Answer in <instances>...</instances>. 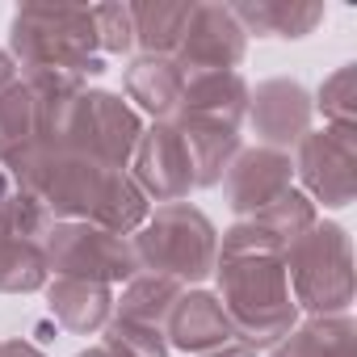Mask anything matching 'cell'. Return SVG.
<instances>
[{
    "instance_id": "5b68a950",
    "label": "cell",
    "mask_w": 357,
    "mask_h": 357,
    "mask_svg": "<svg viewBox=\"0 0 357 357\" xmlns=\"http://www.w3.org/2000/svg\"><path fill=\"white\" fill-rule=\"evenodd\" d=\"M47 273L68 278V282H130L139 273L135 248L126 236H114L97 223H55V231L43 244Z\"/></svg>"
},
{
    "instance_id": "ac0fdd59",
    "label": "cell",
    "mask_w": 357,
    "mask_h": 357,
    "mask_svg": "<svg viewBox=\"0 0 357 357\" xmlns=\"http://www.w3.org/2000/svg\"><path fill=\"white\" fill-rule=\"evenodd\" d=\"M269 357H353V319L311 315L303 328H290Z\"/></svg>"
},
{
    "instance_id": "ffe728a7",
    "label": "cell",
    "mask_w": 357,
    "mask_h": 357,
    "mask_svg": "<svg viewBox=\"0 0 357 357\" xmlns=\"http://www.w3.org/2000/svg\"><path fill=\"white\" fill-rule=\"evenodd\" d=\"M135 26V47L155 59H172L181 47V34L190 26L194 5H126Z\"/></svg>"
},
{
    "instance_id": "9c48e42d",
    "label": "cell",
    "mask_w": 357,
    "mask_h": 357,
    "mask_svg": "<svg viewBox=\"0 0 357 357\" xmlns=\"http://www.w3.org/2000/svg\"><path fill=\"white\" fill-rule=\"evenodd\" d=\"M244 51H248V34L240 30L227 5H194L172 59L185 72H236L244 63Z\"/></svg>"
},
{
    "instance_id": "30bf717a",
    "label": "cell",
    "mask_w": 357,
    "mask_h": 357,
    "mask_svg": "<svg viewBox=\"0 0 357 357\" xmlns=\"http://www.w3.org/2000/svg\"><path fill=\"white\" fill-rule=\"evenodd\" d=\"M290 176H294V160L290 151H273V147H248L231 160L227 176H223V194L227 206L240 219L261 215L265 206H273L282 194H290Z\"/></svg>"
},
{
    "instance_id": "52a82bcc",
    "label": "cell",
    "mask_w": 357,
    "mask_h": 357,
    "mask_svg": "<svg viewBox=\"0 0 357 357\" xmlns=\"http://www.w3.org/2000/svg\"><path fill=\"white\" fill-rule=\"evenodd\" d=\"M303 185L324 202V206H349L353 202V185H357V135L353 126H324V130H307L298 143V160H294Z\"/></svg>"
},
{
    "instance_id": "f546056e",
    "label": "cell",
    "mask_w": 357,
    "mask_h": 357,
    "mask_svg": "<svg viewBox=\"0 0 357 357\" xmlns=\"http://www.w3.org/2000/svg\"><path fill=\"white\" fill-rule=\"evenodd\" d=\"M76 357H118L114 349H105V344H97V349H89V353H76Z\"/></svg>"
},
{
    "instance_id": "277c9868",
    "label": "cell",
    "mask_w": 357,
    "mask_h": 357,
    "mask_svg": "<svg viewBox=\"0 0 357 357\" xmlns=\"http://www.w3.org/2000/svg\"><path fill=\"white\" fill-rule=\"evenodd\" d=\"M282 265H286L294 307H307L311 315H349L353 244L340 223H315L311 231H303L286 248Z\"/></svg>"
},
{
    "instance_id": "cb8c5ba5",
    "label": "cell",
    "mask_w": 357,
    "mask_h": 357,
    "mask_svg": "<svg viewBox=\"0 0 357 357\" xmlns=\"http://www.w3.org/2000/svg\"><path fill=\"white\" fill-rule=\"evenodd\" d=\"M93 22H97L101 55H126L135 47V26L126 5H93Z\"/></svg>"
},
{
    "instance_id": "603a6c76",
    "label": "cell",
    "mask_w": 357,
    "mask_h": 357,
    "mask_svg": "<svg viewBox=\"0 0 357 357\" xmlns=\"http://www.w3.org/2000/svg\"><path fill=\"white\" fill-rule=\"evenodd\" d=\"M105 349H114L118 357H168V336L160 328L114 315L105 324Z\"/></svg>"
},
{
    "instance_id": "f1b7e54d",
    "label": "cell",
    "mask_w": 357,
    "mask_h": 357,
    "mask_svg": "<svg viewBox=\"0 0 357 357\" xmlns=\"http://www.w3.org/2000/svg\"><path fill=\"white\" fill-rule=\"evenodd\" d=\"M206 357H257V349H248V344H227V349L206 353Z\"/></svg>"
},
{
    "instance_id": "e0dca14e",
    "label": "cell",
    "mask_w": 357,
    "mask_h": 357,
    "mask_svg": "<svg viewBox=\"0 0 357 357\" xmlns=\"http://www.w3.org/2000/svg\"><path fill=\"white\" fill-rule=\"evenodd\" d=\"M185 286L172 282V278H160V273H135L126 282V290L114 298V311L118 319H135V324H147V328H168V315L176 311Z\"/></svg>"
},
{
    "instance_id": "484cf974",
    "label": "cell",
    "mask_w": 357,
    "mask_h": 357,
    "mask_svg": "<svg viewBox=\"0 0 357 357\" xmlns=\"http://www.w3.org/2000/svg\"><path fill=\"white\" fill-rule=\"evenodd\" d=\"M0 357H47L38 344H30V340H5L0 344Z\"/></svg>"
},
{
    "instance_id": "d6986e66",
    "label": "cell",
    "mask_w": 357,
    "mask_h": 357,
    "mask_svg": "<svg viewBox=\"0 0 357 357\" xmlns=\"http://www.w3.org/2000/svg\"><path fill=\"white\" fill-rule=\"evenodd\" d=\"M244 34L257 38H307L324 22V5H227Z\"/></svg>"
},
{
    "instance_id": "d4e9b609",
    "label": "cell",
    "mask_w": 357,
    "mask_h": 357,
    "mask_svg": "<svg viewBox=\"0 0 357 357\" xmlns=\"http://www.w3.org/2000/svg\"><path fill=\"white\" fill-rule=\"evenodd\" d=\"M353 80H357V68L344 63L319 84V109L332 126H353Z\"/></svg>"
},
{
    "instance_id": "8fae6325",
    "label": "cell",
    "mask_w": 357,
    "mask_h": 357,
    "mask_svg": "<svg viewBox=\"0 0 357 357\" xmlns=\"http://www.w3.org/2000/svg\"><path fill=\"white\" fill-rule=\"evenodd\" d=\"M248 118L265 147L286 151L298 147L311 130V97L298 80H265L248 89Z\"/></svg>"
},
{
    "instance_id": "83f0119b",
    "label": "cell",
    "mask_w": 357,
    "mask_h": 357,
    "mask_svg": "<svg viewBox=\"0 0 357 357\" xmlns=\"http://www.w3.org/2000/svg\"><path fill=\"white\" fill-rule=\"evenodd\" d=\"M13 176H9V168H0V215H5V202H9V194H13Z\"/></svg>"
},
{
    "instance_id": "ba28073f",
    "label": "cell",
    "mask_w": 357,
    "mask_h": 357,
    "mask_svg": "<svg viewBox=\"0 0 357 357\" xmlns=\"http://www.w3.org/2000/svg\"><path fill=\"white\" fill-rule=\"evenodd\" d=\"M130 181L143 190V198H155L160 206L181 202L194 190V168H190V151L185 139L172 122H155L151 130L139 135L135 147V176Z\"/></svg>"
},
{
    "instance_id": "9a60e30c",
    "label": "cell",
    "mask_w": 357,
    "mask_h": 357,
    "mask_svg": "<svg viewBox=\"0 0 357 357\" xmlns=\"http://www.w3.org/2000/svg\"><path fill=\"white\" fill-rule=\"evenodd\" d=\"M185 139V151H190V168H194V190H211L219 185L231 160L244 151L240 147V130H227V126H215V122H172Z\"/></svg>"
},
{
    "instance_id": "3957f363",
    "label": "cell",
    "mask_w": 357,
    "mask_h": 357,
    "mask_svg": "<svg viewBox=\"0 0 357 357\" xmlns=\"http://www.w3.org/2000/svg\"><path fill=\"white\" fill-rule=\"evenodd\" d=\"M130 248L143 273H160L185 286V282H202L215 273L219 231L198 206L168 202V206H155V215L130 240Z\"/></svg>"
},
{
    "instance_id": "44dd1931",
    "label": "cell",
    "mask_w": 357,
    "mask_h": 357,
    "mask_svg": "<svg viewBox=\"0 0 357 357\" xmlns=\"http://www.w3.org/2000/svg\"><path fill=\"white\" fill-rule=\"evenodd\" d=\"M38 139V109L26 89V80H13L0 89V164H9Z\"/></svg>"
},
{
    "instance_id": "4fadbf2b",
    "label": "cell",
    "mask_w": 357,
    "mask_h": 357,
    "mask_svg": "<svg viewBox=\"0 0 357 357\" xmlns=\"http://www.w3.org/2000/svg\"><path fill=\"white\" fill-rule=\"evenodd\" d=\"M248 118V84L240 72H190L172 122H215L240 130Z\"/></svg>"
},
{
    "instance_id": "7a4b0ae2",
    "label": "cell",
    "mask_w": 357,
    "mask_h": 357,
    "mask_svg": "<svg viewBox=\"0 0 357 357\" xmlns=\"http://www.w3.org/2000/svg\"><path fill=\"white\" fill-rule=\"evenodd\" d=\"M9 43L26 72H72L80 80L105 72L93 9L26 5L9 26Z\"/></svg>"
},
{
    "instance_id": "7402d4cb",
    "label": "cell",
    "mask_w": 357,
    "mask_h": 357,
    "mask_svg": "<svg viewBox=\"0 0 357 357\" xmlns=\"http://www.w3.org/2000/svg\"><path fill=\"white\" fill-rule=\"evenodd\" d=\"M47 282V261L38 244L0 231V294H26Z\"/></svg>"
},
{
    "instance_id": "2e32d148",
    "label": "cell",
    "mask_w": 357,
    "mask_h": 357,
    "mask_svg": "<svg viewBox=\"0 0 357 357\" xmlns=\"http://www.w3.org/2000/svg\"><path fill=\"white\" fill-rule=\"evenodd\" d=\"M47 303H51L55 324L68 328V332H97L114 315V294H109V286H97V282H68V278H59L47 290Z\"/></svg>"
},
{
    "instance_id": "4316f807",
    "label": "cell",
    "mask_w": 357,
    "mask_h": 357,
    "mask_svg": "<svg viewBox=\"0 0 357 357\" xmlns=\"http://www.w3.org/2000/svg\"><path fill=\"white\" fill-rule=\"evenodd\" d=\"M13 80H22V76H17V68H13V59H9L5 51H0V89H9Z\"/></svg>"
},
{
    "instance_id": "7c38bea8",
    "label": "cell",
    "mask_w": 357,
    "mask_h": 357,
    "mask_svg": "<svg viewBox=\"0 0 357 357\" xmlns=\"http://www.w3.org/2000/svg\"><path fill=\"white\" fill-rule=\"evenodd\" d=\"M168 349H185V353H219L227 344H240V332L236 324L227 319L219 294H206V290H185L176 311L168 315Z\"/></svg>"
},
{
    "instance_id": "6da1fadb",
    "label": "cell",
    "mask_w": 357,
    "mask_h": 357,
    "mask_svg": "<svg viewBox=\"0 0 357 357\" xmlns=\"http://www.w3.org/2000/svg\"><path fill=\"white\" fill-rule=\"evenodd\" d=\"M219 273V303L227 311V319L240 332V344L261 349V344H278L294 319V294L286 282V265L273 252H240V257H219L215 261Z\"/></svg>"
},
{
    "instance_id": "5bb4252c",
    "label": "cell",
    "mask_w": 357,
    "mask_h": 357,
    "mask_svg": "<svg viewBox=\"0 0 357 357\" xmlns=\"http://www.w3.org/2000/svg\"><path fill=\"white\" fill-rule=\"evenodd\" d=\"M185 68L176 59H155V55H139L126 68V93L130 101H139L155 122H172L176 105H181L185 93Z\"/></svg>"
},
{
    "instance_id": "8992f818",
    "label": "cell",
    "mask_w": 357,
    "mask_h": 357,
    "mask_svg": "<svg viewBox=\"0 0 357 357\" xmlns=\"http://www.w3.org/2000/svg\"><path fill=\"white\" fill-rule=\"evenodd\" d=\"M139 135H143L139 114L118 93L93 89V93L76 97V105L68 114V126H63L55 147L89 155V160H97L105 168H126V160L139 147Z\"/></svg>"
}]
</instances>
